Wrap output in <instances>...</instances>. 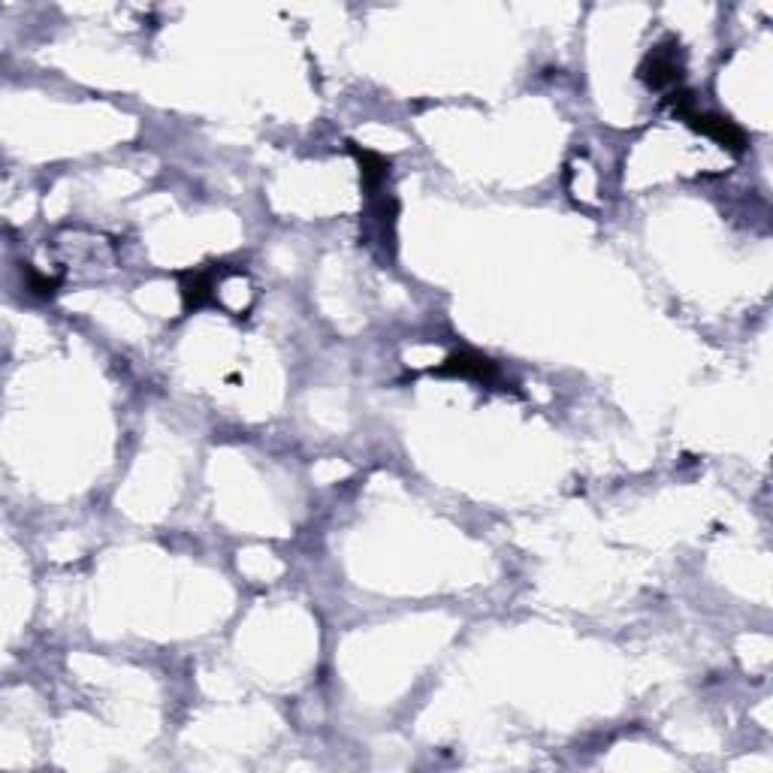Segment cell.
Segmentation results:
<instances>
[{"label":"cell","instance_id":"6da1fadb","mask_svg":"<svg viewBox=\"0 0 773 773\" xmlns=\"http://www.w3.org/2000/svg\"><path fill=\"white\" fill-rule=\"evenodd\" d=\"M641 79L656 88V91H677V85L683 82V52L677 40H668L662 46H656L644 64H641Z\"/></svg>","mask_w":773,"mask_h":773},{"label":"cell","instance_id":"7a4b0ae2","mask_svg":"<svg viewBox=\"0 0 773 773\" xmlns=\"http://www.w3.org/2000/svg\"><path fill=\"white\" fill-rule=\"evenodd\" d=\"M432 375L438 378H466V381H481V384H493L499 381V366L490 357H481L475 351H459L450 354L438 369H432Z\"/></svg>","mask_w":773,"mask_h":773},{"label":"cell","instance_id":"3957f363","mask_svg":"<svg viewBox=\"0 0 773 773\" xmlns=\"http://www.w3.org/2000/svg\"><path fill=\"white\" fill-rule=\"evenodd\" d=\"M218 284L221 281L215 278V272H206V269L185 272L182 275V299H185L188 312H197L203 305L218 302Z\"/></svg>","mask_w":773,"mask_h":773},{"label":"cell","instance_id":"277c9868","mask_svg":"<svg viewBox=\"0 0 773 773\" xmlns=\"http://www.w3.org/2000/svg\"><path fill=\"white\" fill-rule=\"evenodd\" d=\"M351 151H354V158H357V164H360L363 188H366L369 194H372V191H378V188L387 182V176H390V161L384 158V154H378V151L357 148L354 142H351Z\"/></svg>","mask_w":773,"mask_h":773},{"label":"cell","instance_id":"5b68a950","mask_svg":"<svg viewBox=\"0 0 773 773\" xmlns=\"http://www.w3.org/2000/svg\"><path fill=\"white\" fill-rule=\"evenodd\" d=\"M58 278H49V275H43V272H37V269H28V290L31 293H37V296H52L55 290H58Z\"/></svg>","mask_w":773,"mask_h":773}]
</instances>
